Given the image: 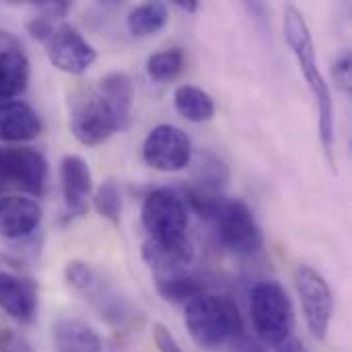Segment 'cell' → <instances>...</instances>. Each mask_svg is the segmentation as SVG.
Returning a JSON list of instances; mask_svg holds the SVG:
<instances>
[{
    "mask_svg": "<svg viewBox=\"0 0 352 352\" xmlns=\"http://www.w3.org/2000/svg\"><path fill=\"white\" fill-rule=\"evenodd\" d=\"M155 287H157V293L169 301V303H188L190 299L206 293L204 285L190 276V274H175V276H163V278H155Z\"/></svg>",
    "mask_w": 352,
    "mask_h": 352,
    "instance_id": "44dd1931",
    "label": "cell"
},
{
    "mask_svg": "<svg viewBox=\"0 0 352 352\" xmlns=\"http://www.w3.org/2000/svg\"><path fill=\"white\" fill-rule=\"evenodd\" d=\"M0 173L4 186L41 196L47 182V161L35 148H6L0 151Z\"/></svg>",
    "mask_w": 352,
    "mask_h": 352,
    "instance_id": "9c48e42d",
    "label": "cell"
},
{
    "mask_svg": "<svg viewBox=\"0 0 352 352\" xmlns=\"http://www.w3.org/2000/svg\"><path fill=\"white\" fill-rule=\"evenodd\" d=\"M182 68H184V52L179 47L157 52L146 62L148 76L155 78V80H161V82L175 78L182 72Z\"/></svg>",
    "mask_w": 352,
    "mask_h": 352,
    "instance_id": "7402d4cb",
    "label": "cell"
},
{
    "mask_svg": "<svg viewBox=\"0 0 352 352\" xmlns=\"http://www.w3.org/2000/svg\"><path fill=\"white\" fill-rule=\"evenodd\" d=\"M184 322L192 340L204 351H217L225 344L243 340L245 326L237 305L229 297L202 293L186 303Z\"/></svg>",
    "mask_w": 352,
    "mask_h": 352,
    "instance_id": "6da1fadb",
    "label": "cell"
},
{
    "mask_svg": "<svg viewBox=\"0 0 352 352\" xmlns=\"http://www.w3.org/2000/svg\"><path fill=\"white\" fill-rule=\"evenodd\" d=\"M41 132V118L37 111L19 99L0 103V140L2 142H27Z\"/></svg>",
    "mask_w": 352,
    "mask_h": 352,
    "instance_id": "9a60e30c",
    "label": "cell"
},
{
    "mask_svg": "<svg viewBox=\"0 0 352 352\" xmlns=\"http://www.w3.org/2000/svg\"><path fill=\"white\" fill-rule=\"evenodd\" d=\"M332 74H334L336 85H338L342 91L349 93V91H351V56H349V54H344V56L334 64Z\"/></svg>",
    "mask_w": 352,
    "mask_h": 352,
    "instance_id": "4316f807",
    "label": "cell"
},
{
    "mask_svg": "<svg viewBox=\"0 0 352 352\" xmlns=\"http://www.w3.org/2000/svg\"><path fill=\"white\" fill-rule=\"evenodd\" d=\"M140 217L148 239L179 241L188 237V212L184 198L169 188H159L146 194Z\"/></svg>",
    "mask_w": 352,
    "mask_h": 352,
    "instance_id": "5b68a950",
    "label": "cell"
},
{
    "mask_svg": "<svg viewBox=\"0 0 352 352\" xmlns=\"http://www.w3.org/2000/svg\"><path fill=\"white\" fill-rule=\"evenodd\" d=\"M295 285L297 293L301 297L303 314L309 332L318 338L324 340L330 322L334 316V295L326 278L311 266H299L295 272Z\"/></svg>",
    "mask_w": 352,
    "mask_h": 352,
    "instance_id": "52a82bcc",
    "label": "cell"
},
{
    "mask_svg": "<svg viewBox=\"0 0 352 352\" xmlns=\"http://www.w3.org/2000/svg\"><path fill=\"white\" fill-rule=\"evenodd\" d=\"M97 91L120 113V118H124L126 122L130 120V109L134 101V85L126 72H109L107 76L101 78V82L97 85Z\"/></svg>",
    "mask_w": 352,
    "mask_h": 352,
    "instance_id": "d6986e66",
    "label": "cell"
},
{
    "mask_svg": "<svg viewBox=\"0 0 352 352\" xmlns=\"http://www.w3.org/2000/svg\"><path fill=\"white\" fill-rule=\"evenodd\" d=\"M64 278H66V283L74 291L82 293L85 297H91L97 291V287L101 285L97 272L93 270V266L87 264V262H82V260L68 262L66 268H64Z\"/></svg>",
    "mask_w": 352,
    "mask_h": 352,
    "instance_id": "d4e9b609",
    "label": "cell"
},
{
    "mask_svg": "<svg viewBox=\"0 0 352 352\" xmlns=\"http://www.w3.org/2000/svg\"><path fill=\"white\" fill-rule=\"evenodd\" d=\"M196 177H198V188L208 190V192H219L221 188L227 186L229 171H227V167H225L223 161H219L210 153H204L200 157V161H198Z\"/></svg>",
    "mask_w": 352,
    "mask_h": 352,
    "instance_id": "603a6c76",
    "label": "cell"
},
{
    "mask_svg": "<svg viewBox=\"0 0 352 352\" xmlns=\"http://www.w3.org/2000/svg\"><path fill=\"white\" fill-rule=\"evenodd\" d=\"M95 210L99 217L111 221L113 225L120 223L122 217V194L120 188L113 179H107L99 186L97 194H95Z\"/></svg>",
    "mask_w": 352,
    "mask_h": 352,
    "instance_id": "cb8c5ba5",
    "label": "cell"
},
{
    "mask_svg": "<svg viewBox=\"0 0 352 352\" xmlns=\"http://www.w3.org/2000/svg\"><path fill=\"white\" fill-rule=\"evenodd\" d=\"M37 8L43 12V16H45V19H62V16H66V14H68V10H70V2H66V0H58V2H50V0H45V2H37Z\"/></svg>",
    "mask_w": 352,
    "mask_h": 352,
    "instance_id": "f1b7e54d",
    "label": "cell"
},
{
    "mask_svg": "<svg viewBox=\"0 0 352 352\" xmlns=\"http://www.w3.org/2000/svg\"><path fill=\"white\" fill-rule=\"evenodd\" d=\"M192 258H194V248L188 237L179 241L146 239L142 243V260L155 272V278L184 274Z\"/></svg>",
    "mask_w": 352,
    "mask_h": 352,
    "instance_id": "7c38bea8",
    "label": "cell"
},
{
    "mask_svg": "<svg viewBox=\"0 0 352 352\" xmlns=\"http://www.w3.org/2000/svg\"><path fill=\"white\" fill-rule=\"evenodd\" d=\"M214 221L221 243L233 254L252 256L262 250V231L243 200H223Z\"/></svg>",
    "mask_w": 352,
    "mask_h": 352,
    "instance_id": "8992f818",
    "label": "cell"
},
{
    "mask_svg": "<svg viewBox=\"0 0 352 352\" xmlns=\"http://www.w3.org/2000/svg\"><path fill=\"white\" fill-rule=\"evenodd\" d=\"M2 186H4V184H2V173H0V188H2Z\"/></svg>",
    "mask_w": 352,
    "mask_h": 352,
    "instance_id": "d6a6232c",
    "label": "cell"
},
{
    "mask_svg": "<svg viewBox=\"0 0 352 352\" xmlns=\"http://www.w3.org/2000/svg\"><path fill=\"white\" fill-rule=\"evenodd\" d=\"M173 4L186 12H196L198 10V2L196 0H173Z\"/></svg>",
    "mask_w": 352,
    "mask_h": 352,
    "instance_id": "4dcf8cb0",
    "label": "cell"
},
{
    "mask_svg": "<svg viewBox=\"0 0 352 352\" xmlns=\"http://www.w3.org/2000/svg\"><path fill=\"white\" fill-rule=\"evenodd\" d=\"M45 47L50 62L66 74H85L97 60L95 47L72 25L56 27Z\"/></svg>",
    "mask_w": 352,
    "mask_h": 352,
    "instance_id": "30bf717a",
    "label": "cell"
},
{
    "mask_svg": "<svg viewBox=\"0 0 352 352\" xmlns=\"http://www.w3.org/2000/svg\"><path fill=\"white\" fill-rule=\"evenodd\" d=\"M54 344L58 352H101L99 334L80 320H60L54 326Z\"/></svg>",
    "mask_w": 352,
    "mask_h": 352,
    "instance_id": "e0dca14e",
    "label": "cell"
},
{
    "mask_svg": "<svg viewBox=\"0 0 352 352\" xmlns=\"http://www.w3.org/2000/svg\"><path fill=\"white\" fill-rule=\"evenodd\" d=\"M27 31H29L35 39H39V41L45 43V41L50 39V35L54 33V25L50 23V19L39 16V19H33V21L27 23Z\"/></svg>",
    "mask_w": 352,
    "mask_h": 352,
    "instance_id": "83f0119b",
    "label": "cell"
},
{
    "mask_svg": "<svg viewBox=\"0 0 352 352\" xmlns=\"http://www.w3.org/2000/svg\"><path fill=\"white\" fill-rule=\"evenodd\" d=\"M29 85V60L16 50H0V103L12 101Z\"/></svg>",
    "mask_w": 352,
    "mask_h": 352,
    "instance_id": "2e32d148",
    "label": "cell"
},
{
    "mask_svg": "<svg viewBox=\"0 0 352 352\" xmlns=\"http://www.w3.org/2000/svg\"><path fill=\"white\" fill-rule=\"evenodd\" d=\"M10 352H31V351H29V346H25L23 342L14 340V344L10 346Z\"/></svg>",
    "mask_w": 352,
    "mask_h": 352,
    "instance_id": "1f68e13d",
    "label": "cell"
},
{
    "mask_svg": "<svg viewBox=\"0 0 352 352\" xmlns=\"http://www.w3.org/2000/svg\"><path fill=\"white\" fill-rule=\"evenodd\" d=\"M169 19L167 6L163 2H146L130 10L128 14V31L134 37H148L165 27Z\"/></svg>",
    "mask_w": 352,
    "mask_h": 352,
    "instance_id": "ffe728a7",
    "label": "cell"
},
{
    "mask_svg": "<svg viewBox=\"0 0 352 352\" xmlns=\"http://www.w3.org/2000/svg\"><path fill=\"white\" fill-rule=\"evenodd\" d=\"M0 307L16 322L31 324L37 314V289L31 280L0 272Z\"/></svg>",
    "mask_w": 352,
    "mask_h": 352,
    "instance_id": "5bb4252c",
    "label": "cell"
},
{
    "mask_svg": "<svg viewBox=\"0 0 352 352\" xmlns=\"http://www.w3.org/2000/svg\"><path fill=\"white\" fill-rule=\"evenodd\" d=\"M64 202L70 214L80 217L87 212V200L93 192V177L87 161L78 155H66L60 165Z\"/></svg>",
    "mask_w": 352,
    "mask_h": 352,
    "instance_id": "4fadbf2b",
    "label": "cell"
},
{
    "mask_svg": "<svg viewBox=\"0 0 352 352\" xmlns=\"http://www.w3.org/2000/svg\"><path fill=\"white\" fill-rule=\"evenodd\" d=\"M276 352H307V349L303 346L301 340H297V338L291 336L289 340H285L283 344L276 346Z\"/></svg>",
    "mask_w": 352,
    "mask_h": 352,
    "instance_id": "f546056e",
    "label": "cell"
},
{
    "mask_svg": "<svg viewBox=\"0 0 352 352\" xmlns=\"http://www.w3.org/2000/svg\"><path fill=\"white\" fill-rule=\"evenodd\" d=\"M250 318L256 334L272 346L289 340L295 328L293 303L287 291L274 280H262L252 289Z\"/></svg>",
    "mask_w": 352,
    "mask_h": 352,
    "instance_id": "3957f363",
    "label": "cell"
},
{
    "mask_svg": "<svg viewBox=\"0 0 352 352\" xmlns=\"http://www.w3.org/2000/svg\"><path fill=\"white\" fill-rule=\"evenodd\" d=\"M142 157L146 165L157 171H182L192 161V140L177 126L159 124L146 134L142 142Z\"/></svg>",
    "mask_w": 352,
    "mask_h": 352,
    "instance_id": "ba28073f",
    "label": "cell"
},
{
    "mask_svg": "<svg viewBox=\"0 0 352 352\" xmlns=\"http://www.w3.org/2000/svg\"><path fill=\"white\" fill-rule=\"evenodd\" d=\"M153 340H155V346L159 352H184L179 342L175 340V336L163 324L153 326Z\"/></svg>",
    "mask_w": 352,
    "mask_h": 352,
    "instance_id": "484cf974",
    "label": "cell"
},
{
    "mask_svg": "<svg viewBox=\"0 0 352 352\" xmlns=\"http://www.w3.org/2000/svg\"><path fill=\"white\" fill-rule=\"evenodd\" d=\"M126 124L97 89L80 91L70 101V130L85 146L103 144Z\"/></svg>",
    "mask_w": 352,
    "mask_h": 352,
    "instance_id": "277c9868",
    "label": "cell"
},
{
    "mask_svg": "<svg viewBox=\"0 0 352 352\" xmlns=\"http://www.w3.org/2000/svg\"><path fill=\"white\" fill-rule=\"evenodd\" d=\"M41 223V206L27 196H0V237L23 239L29 237Z\"/></svg>",
    "mask_w": 352,
    "mask_h": 352,
    "instance_id": "8fae6325",
    "label": "cell"
},
{
    "mask_svg": "<svg viewBox=\"0 0 352 352\" xmlns=\"http://www.w3.org/2000/svg\"><path fill=\"white\" fill-rule=\"evenodd\" d=\"M173 105L182 118L188 122H208L214 116L212 97L194 85H182L173 93Z\"/></svg>",
    "mask_w": 352,
    "mask_h": 352,
    "instance_id": "ac0fdd59",
    "label": "cell"
},
{
    "mask_svg": "<svg viewBox=\"0 0 352 352\" xmlns=\"http://www.w3.org/2000/svg\"><path fill=\"white\" fill-rule=\"evenodd\" d=\"M285 37L289 47L293 50L301 72L307 78V85L316 97L318 103V111H320V134H322V142L324 148L328 153V157L332 159V148H334V101H332V93L330 87L318 66V58H316V47H314V39L309 33V27L301 14L299 8L295 6H287L285 10Z\"/></svg>",
    "mask_w": 352,
    "mask_h": 352,
    "instance_id": "7a4b0ae2",
    "label": "cell"
}]
</instances>
